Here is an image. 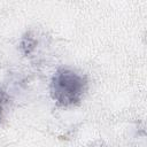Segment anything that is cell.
<instances>
[{
    "mask_svg": "<svg viewBox=\"0 0 147 147\" xmlns=\"http://www.w3.org/2000/svg\"><path fill=\"white\" fill-rule=\"evenodd\" d=\"M87 79L78 72L61 68L54 74L51 82V96L60 107H72L78 105L86 91Z\"/></svg>",
    "mask_w": 147,
    "mask_h": 147,
    "instance_id": "obj_1",
    "label": "cell"
},
{
    "mask_svg": "<svg viewBox=\"0 0 147 147\" xmlns=\"http://www.w3.org/2000/svg\"><path fill=\"white\" fill-rule=\"evenodd\" d=\"M34 46H36V40L30 33H28L26 36L23 37V39L21 41V49L25 55L30 54L34 49Z\"/></svg>",
    "mask_w": 147,
    "mask_h": 147,
    "instance_id": "obj_2",
    "label": "cell"
},
{
    "mask_svg": "<svg viewBox=\"0 0 147 147\" xmlns=\"http://www.w3.org/2000/svg\"><path fill=\"white\" fill-rule=\"evenodd\" d=\"M6 102H7V95L2 91H0V111L3 109V106L6 105Z\"/></svg>",
    "mask_w": 147,
    "mask_h": 147,
    "instance_id": "obj_3",
    "label": "cell"
}]
</instances>
